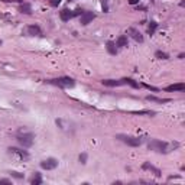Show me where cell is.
<instances>
[{"mask_svg":"<svg viewBox=\"0 0 185 185\" xmlns=\"http://www.w3.org/2000/svg\"><path fill=\"white\" fill-rule=\"evenodd\" d=\"M49 83L54 84V86H58V87H61V88H71L75 86L74 80L69 78V77H61V78H56V80H51Z\"/></svg>","mask_w":185,"mask_h":185,"instance_id":"1","label":"cell"},{"mask_svg":"<svg viewBox=\"0 0 185 185\" xmlns=\"http://www.w3.org/2000/svg\"><path fill=\"white\" fill-rule=\"evenodd\" d=\"M149 149H152V151L159 152V153H166L168 152V149H169V146H168V143H165V142L152 140L149 143Z\"/></svg>","mask_w":185,"mask_h":185,"instance_id":"2","label":"cell"},{"mask_svg":"<svg viewBox=\"0 0 185 185\" xmlns=\"http://www.w3.org/2000/svg\"><path fill=\"white\" fill-rule=\"evenodd\" d=\"M18 140H19V143L22 145L23 148H29V146H32V143H33V135L32 133L19 135V136H18Z\"/></svg>","mask_w":185,"mask_h":185,"instance_id":"3","label":"cell"},{"mask_svg":"<svg viewBox=\"0 0 185 185\" xmlns=\"http://www.w3.org/2000/svg\"><path fill=\"white\" fill-rule=\"evenodd\" d=\"M9 153H10L12 156H15L16 159H20V161H26L29 158L28 152L20 151V149H16V148H9Z\"/></svg>","mask_w":185,"mask_h":185,"instance_id":"4","label":"cell"},{"mask_svg":"<svg viewBox=\"0 0 185 185\" xmlns=\"http://www.w3.org/2000/svg\"><path fill=\"white\" fill-rule=\"evenodd\" d=\"M119 137L124 142L126 145H129V146H140V143H142V140L139 137H133V136H121V135H120Z\"/></svg>","mask_w":185,"mask_h":185,"instance_id":"5","label":"cell"},{"mask_svg":"<svg viewBox=\"0 0 185 185\" xmlns=\"http://www.w3.org/2000/svg\"><path fill=\"white\" fill-rule=\"evenodd\" d=\"M41 166H42V169L51 171V169H55L58 166V161L54 158H49V159H45L44 162H41Z\"/></svg>","mask_w":185,"mask_h":185,"instance_id":"6","label":"cell"},{"mask_svg":"<svg viewBox=\"0 0 185 185\" xmlns=\"http://www.w3.org/2000/svg\"><path fill=\"white\" fill-rule=\"evenodd\" d=\"M94 18H96V15H94L93 12H84V13L81 15V23H83V25H88Z\"/></svg>","mask_w":185,"mask_h":185,"instance_id":"7","label":"cell"},{"mask_svg":"<svg viewBox=\"0 0 185 185\" xmlns=\"http://www.w3.org/2000/svg\"><path fill=\"white\" fill-rule=\"evenodd\" d=\"M41 28L39 26H36V25H31V26H28V35H31V36H39L41 35Z\"/></svg>","mask_w":185,"mask_h":185,"instance_id":"8","label":"cell"},{"mask_svg":"<svg viewBox=\"0 0 185 185\" xmlns=\"http://www.w3.org/2000/svg\"><path fill=\"white\" fill-rule=\"evenodd\" d=\"M185 88L184 83H179V84H174V86H169L166 87V91H182Z\"/></svg>","mask_w":185,"mask_h":185,"instance_id":"9","label":"cell"},{"mask_svg":"<svg viewBox=\"0 0 185 185\" xmlns=\"http://www.w3.org/2000/svg\"><path fill=\"white\" fill-rule=\"evenodd\" d=\"M59 15H61V19H62V20H65V22H67V20H69V19L72 18V12L68 10V9H62Z\"/></svg>","mask_w":185,"mask_h":185,"instance_id":"10","label":"cell"},{"mask_svg":"<svg viewBox=\"0 0 185 185\" xmlns=\"http://www.w3.org/2000/svg\"><path fill=\"white\" fill-rule=\"evenodd\" d=\"M127 32L130 33L132 36H133V38H135V39H136V41H139V42H142V41H143V38H142V36H140V33L137 32V31H136V29H133V28H130V29H129V31H127Z\"/></svg>","mask_w":185,"mask_h":185,"instance_id":"11","label":"cell"},{"mask_svg":"<svg viewBox=\"0 0 185 185\" xmlns=\"http://www.w3.org/2000/svg\"><path fill=\"white\" fill-rule=\"evenodd\" d=\"M121 84H129V86H132V87H135V88L139 87V84H137V83H135V81L130 80V78H124V80H121Z\"/></svg>","mask_w":185,"mask_h":185,"instance_id":"12","label":"cell"},{"mask_svg":"<svg viewBox=\"0 0 185 185\" xmlns=\"http://www.w3.org/2000/svg\"><path fill=\"white\" fill-rule=\"evenodd\" d=\"M103 84H104V86H110V87H113V86H120V84H121V81H114V80H104V81H103Z\"/></svg>","mask_w":185,"mask_h":185,"instance_id":"13","label":"cell"},{"mask_svg":"<svg viewBox=\"0 0 185 185\" xmlns=\"http://www.w3.org/2000/svg\"><path fill=\"white\" fill-rule=\"evenodd\" d=\"M127 45V36H120L119 39H117V46H126Z\"/></svg>","mask_w":185,"mask_h":185,"instance_id":"14","label":"cell"},{"mask_svg":"<svg viewBox=\"0 0 185 185\" xmlns=\"http://www.w3.org/2000/svg\"><path fill=\"white\" fill-rule=\"evenodd\" d=\"M107 51H109L111 55H116V52H117V51H116V45L113 44V42H107Z\"/></svg>","mask_w":185,"mask_h":185,"instance_id":"15","label":"cell"},{"mask_svg":"<svg viewBox=\"0 0 185 185\" xmlns=\"http://www.w3.org/2000/svg\"><path fill=\"white\" fill-rule=\"evenodd\" d=\"M41 182H42V178H41V175L36 174V175H35V178L32 179V184L33 185H39Z\"/></svg>","mask_w":185,"mask_h":185,"instance_id":"16","label":"cell"},{"mask_svg":"<svg viewBox=\"0 0 185 185\" xmlns=\"http://www.w3.org/2000/svg\"><path fill=\"white\" fill-rule=\"evenodd\" d=\"M148 100H151V101H158V103H166V101H169V100H166V98H156V97H148Z\"/></svg>","mask_w":185,"mask_h":185,"instance_id":"17","label":"cell"},{"mask_svg":"<svg viewBox=\"0 0 185 185\" xmlns=\"http://www.w3.org/2000/svg\"><path fill=\"white\" fill-rule=\"evenodd\" d=\"M20 12L22 13H31V6L29 4H22L20 6Z\"/></svg>","mask_w":185,"mask_h":185,"instance_id":"18","label":"cell"},{"mask_svg":"<svg viewBox=\"0 0 185 185\" xmlns=\"http://www.w3.org/2000/svg\"><path fill=\"white\" fill-rule=\"evenodd\" d=\"M156 26H158V23H155V22H151V25H149V29H148V31H149V33H151V35H152V33L155 32V31H156Z\"/></svg>","mask_w":185,"mask_h":185,"instance_id":"19","label":"cell"},{"mask_svg":"<svg viewBox=\"0 0 185 185\" xmlns=\"http://www.w3.org/2000/svg\"><path fill=\"white\" fill-rule=\"evenodd\" d=\"M156 56H158V58H161V59H168V54L161 52V51H158V52H156Z\"/></svg>","mask_w":185,"mask_h":185,"instance_id":"20","label":"cell"},{"mask_svg":"<svg viewBox=\"0 0 185 185\" xmlns=\"http://www.w3.org/2000/svg\"><path fill=\"white\" fill-rule=\"evenodd\" d=\"M83 13H84V12L81 10V9H77V10L72 12V18H74V16H80V15H83Z\"/></svg>","mask_w":185,"mask_h":185,"instance_id":"21","label":"cell"},{"mask_svg":"<svg viewBox=\"0 0 185 185\" xmlns=\"http://www.w3.org/2000/svg\"><path fill=\"white\" fill-rule=\"evenodd\" d=\"M86 159H87V155H86V153L80 155V161H81V163H86Z\"/></svg>","mask_w":185,"mask_h":185,"instance_id":"22","label":"cell"},{"mask_svg":"<svg viewBox=\"0 0 185 185\" xmlns=\"http://www.w3.org/2000/svg\"><path fill=\"white\" fill-rule=\"evenodd\" d=\"M49 3H51V6H58L61 3V0H49Z\"/></svg>","mask_w":185,"mask_h":185,"instance_id":"23","label":"cell"},{"mask_svg":"<svg viewBox=\"0 0 185 185\" xmlns=\"http://www.w3.org/2000/svg\"><path fill=\"white\" fill-rule=\"evenodd\" d=\"M129 3L130 4H136V3H139V0H129Z\"/></svg>","mask_w":185,"mask_h":185,"instance_id":"24","label":"cell"},{"mask_svg":"<svg viewBox=\"0 0 185 185\" xmlns=\"http://www.w3.org/2000/svg\"><path fill=\"white\" fill-rule=\"evenodd\" d=\"M68 1H72V0H68Z\"/></svg>","mask_w":185,"mask_h":185,"instance_id":"25","label":"cell"},{"mask_svg":"<svg viewBox=\"0 0 185 185\" xmlns=\"http://www.w3.org/2000/svg\"><path fill=\"white\" fill-rule=\"evenodd\" d=\"M0 45H1V41H0Z\"/></svg>","mask_w":185,"mask_h":185,"instance_id":"26","label":"cell"}]
</instances>
